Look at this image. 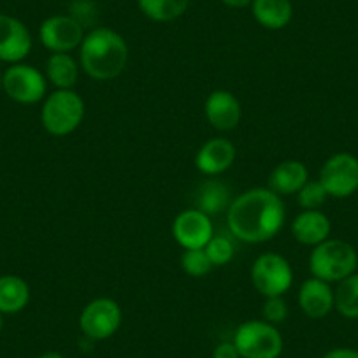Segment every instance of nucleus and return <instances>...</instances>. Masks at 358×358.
I'll list each match as a JSON object with an SVG mask.
<instances>
[{"mask_svg":"<svg viewBox=\"0 0 358 358\" xmlns=\"http://www.w3.org/2000/svg\"><path fill=\"white\" fill-rule=\"evenodd\" d=\"M195 202H197L195 208L201 209L208 216L220 215L222 211H227L230 202H232V199H230V188L223 181H220V179H206L204 183L199 187Z\"/></svg>","mask_w":358,"mask_h":358,"instance_id":"412c9836","label":"nucleus"},{"mask_svg":"<svg viewBox=\"0 0 358 358\" xmlns=\"http://www.w3.org/2000/svg\"><path fill=\"white\" fill-rule=\"evenodd\" d=\"M232 237V234H230V236H225V234H215V236L209 239V243L204 246L213 267H223V265L232 262L234 255H236V244H234Z\"/></svg>","mask_w":358,"mask_h":358,"instance_id":"b1692460","label":"nucleus"},{"mask_svg":"<svg viewBox=\"0 0 358 358\" xmlns=\"http://www.w3.org/2000/svg\"><path fill=\"white\" fill-rule=\"evenodd\" d=\"M327 199H329V194L318 179L308 181L297 194V202L302 209H320L325 204Z\"/></svg>","mask_w":358,"mask_h":358,"instance_id":"a878e982","label":"nucleus"},{"mask_svg":"<svg viewBox=\"0 0 358 358\" xmlns=\"http://www.w3.org/2000/svg\"><path fill=\"white\" fill-rule=\"evenodd\" d=\"M181 268L190 278H202L211 273L215 267H213L204 248H197V250L183 251V255H181Z\"/></svg>","mask_w":358,"mask_h":358,"instance_id":"393cba45","label":"nucleus"},{"mask_svg":"<svg viewBox=\"0 0 358 358\" xmlns=\"http://www.w3.org/2000/svg\"><path fill=\"white\" fill-rule=\"evenodd\" d=\"M309 181V172L304 162L283 160L273 169L268 176V190H273L280 197L297 195L301 188Z\"/></svg>","mask_w":358,"mask_h":358,"instance_id":"f3484780","label":"nucleus"},{"mask_svg":"<svg viewBox=\"0 0 358 358\" xmlns=\"http://www.w3.org/2000/svg\"><path fill=\"white\" fill-rule=\"evenodd\" d=\"M123 323V311L115 299L90 301L79 315V329L88 341H106L115 336Z\"/></svg>","mask_w":358,"mask_h":358,"instance_id":"0eeeda50","label":"nucleus"},{"mask_svg":"<svg viewBox=\"0 0 358 358\" xmlns=\"http://www.w3.org/2000/svg\"><path fill=\"white\" fill-rule=\"evenodd\" d=\"M2 88L11 101L30 106L46 99L48 79L39 69L20 62L2 74Z\"/></svg>","mask_w":358,"mask_h":358,"instance_id":"6e6552de","label":"nucleus"},{"mask_svg":"<svg viewBox=\"0 0 358 358\" xmlns=\"http://www.w3.org/2000/svg\"><path fill=\"white\" fill-rule=\"evenodd\" d=\"M332 232L330 218L320 209H302L292 222V236L299 244L304 246H318L327 241Z\"/></svg>","mask_w":358,"mask_h":358,"instance_id":"dca6fc26","label":"nucleus"},{"mask_svg":"<svg viewBox=\"0 0 358 358\" xmlns=\"http://www.w3.org/2000/svg\"><path fill=\"white\" fill-rule=\"evenodd\" d=\"M0 88H2V72H0Z\"/></svg>","mask_w":358,"mask_h":358,"instance_id":"473e14b6","label":"nucleus"},{"mask_svg":"<svg viewBox=\"0 0 358 358\" xmlns=\"http://www.w3.org/2000/svg\"><path fill=\"white\" fill-rule=\"evenodd\" d=\"M237 157L236 144L227 137H213L199 148L195 155V167L208 178H216L234 165Z\"/></svg>","mask_w":358,"mask_h":358,"instance_id":"ddd939ff","label":"nucleus"},{"mask_svg":"<svg viewBox=\"0 0 358 358\" xmlns=\"http://www.w3.org/2000/svg\"><path fill=\"white\" fill-rule=\"evenodd\" d=\"M320 183L329 197L348 199L358 190V158L341 151L327 158L320 171Z\"/></svg>","mask_w":358,"mask_h":358,"instance_id":"1a4fd4ad","label":"nucleus"},{"mask_svg":"<svg viewBox=\"0 0 358 358\" xmlns=\"http://www.w3.org/2000/svg\"><path fill=\"white\" fill-rule=\"evenodd\" d=\"M2 329H4V315L0 313V332H2Z\"/></svg>","mask_w":358,"mask_h":358,"instance_id":"2f4dec72","label":"nucleus"},{"mask_svg":"<svg viewBox=\"0 0 358 358\" xmlns=\"http://www.w3.org/2000/svg\"><path fill=\"white\" fill-rule=\"evenodd\" d=\"M85 36V27L74 16L67 15L50 16L39 29L41 43L51 53H71L79 50Z\"/></svg>","mask_w":358,"mask_h":358,"instance_id":"9d476101","label":"nucleus"},{"mask_svg":"<svg viewBox=\"0 0 358 358\" xmlns=\"http://www.w3.org/2000/svg\"><path fill=\"white\" fill-rule=\"evenodd\" d=\"M251 283L262 297H283L294 283V268L280 253H262L251 265Z\"/></svg>","mask_w":358,"mask_h":358,"instance_id":"423d86ee","label":"nucleus"},{"mask_svg":"<svg viewBox=\"0 0 358 358\" xmlns=\"http://www.w3.org/2000/svg\"><path fill=\"white\" fill-rule=\"evenodd\" d=\"M211 358H241V355L237 351L234 341H223V343L216 344Z\"/></svg>","mask_w":358,"mask_h":358,"instance_id":"cd10ccee","label":"nucleus"},{"mask_svg":"<svg viewBox=\"0 0 358 358\" xmlns=\"http://www.w3.org/2000/svg\"><path fill=\"white\" fill-rule=\"evenodd\" d=\"M37 358H65V357L62 353H58V351H46V353L39 355Z\"/></svg>","mask_w":358,"mask_h":358,"instance_id":"7c9ffc66","label":"nucleus"},{"mask_svg":"<svg viewBox=\"0 0 358 358\" xmlns=\"http://www.w3.org/2000/svg\"><path fill=\"white\" fill-rule=\"evenodd\" d=\"M285 220L283 199L268 188H250L232 199L227 209L230 234L248 244L274 239L283 229Z\"/></svg>","mask_w":358,"mask_h":358,"instance_id":"f257e3e1","label":"nucleus"},{"mask_svg":"<svg viewBox=\"0 0 358 358\" xmlns=\"http://www.w3.org/2000/svg\"><path fill=\"white\" fill-rule=\"evenodd\" d=\"M32 51V36L25 23L9 15H0V60L20 64Z\"/></svg>","mask_w":358,"mask_h":358,"instance_id":"f8f14e48","label":"nucleus"},{"mask_svg":"<svg viewBox=\"0 0 358 358\" xmlns=\"http://www.w3.org/2000/svg\"><path fill=\"white\" fill-rule=\"evenodd\" d=\"M251 11L258 25L268 30H281L294 18L290 0H253Z\"/></svg>","mask_w":358,"mask_h":358,"instance_id":"a211bd4d","label":"nucleus"},{"mask_svg":"<svg viewBox=\"0 0 358 358\" xmlns=\"http://www.w3.org/2000/svg\"><path fill=\"white\" fill-rule=\"evenodd\" d=\"M334 309L348 320H358V273L344 278L334 290Z\"/></svg>","mask_w":358,"mask_h":358,"instance_id":"5701e85b","label":"nucleus"},{"mask_svg":"<svg viewBox=\"0 0 358 358\" xmlns=\"http://www.w3.org/2000/svg\"><path fill=\"white\" fill-rule=\"evenodd\" d=\"M288 318V304L283 297H267L262 306V320L271 325H281Z\"/></svg>","mask_w":358,"mask_h":358,"instance_id":"bb28decb","label":"nucleus"},{"mask_svg":"<svg viewBox=\"0 0 358 358\" xmlns=\"http://www.w3.org/2000/svg\"><path fill=\"white\" fill-rule=\"evenodd\" d=\"M129 46L123 36L108 27L88 32L79 46V65L95 81L116 79L127 67Z\"/></svg>","mask_w":358,"mask_h":358,"instance_id":"f03ea898","label":"nucleus"},{"mask_svg":"<svg viewBox=\"0 0 358 358\" xmlns=\"http://www.w3.org/2000/svg\"><path fill=\"white\" fill-rule=\"evenodd\" d=\"M146 18L157 23L174 22L187 13L190 0H137Z\"/></svg>","mask_w":358,"mask_h":358,"instance_id":"4be33fe9","label":"nucleus"},{"mask_svg":"<svg viewBox=\"0 0 358 358\" xmlns=\"http://www.w3.org/2000/svg\"><path fill=\"white\" fill-rule=\"evenodd\" d=\"M358 255L350 243L343 239H327L313 248L309 255V271L313 278L339 283L344 278L357 273Z\"/></svg>","mask_w":358,"mask_h":358,"instance_id":"7ed1b4c3","label":"nucleus"},{"mask_svg":"<svg viewBox=\"0 0 358 358\" xmlns=\"http://www.w3.org/2000/svg\"><path fill=\"white\" fill-rule=\"evenodd\" d=\"M204 115L209 125L218 132H230L236 129L243 116L241 102L229 90H215L206 99Z\"/></svg>","mask_w":358,"mask_h":358,"instance_id":"4468645a","label":"nucleus"},{"mask_svg":"<svg viewBox=\"0 0 358 358\" xmlns=\"http://www.w3.org/2000/svg\"><path fill=\"white\" fill-rule=\"evenodd\" d=\"M222 2L225 6H229V8L243 9V8H248V6H251V2H253V0H222Z\"/></svg>","mask_w":358,"mask_h":358,"instance_id":"c756f323","label":"nucleus"},{"mask_svg":"<svg viewBox=\"0 0 358 358\" xmlns=\"http://www.w3.org/2000/svg\"><path fill=\"white\" fill-rule=\"evenodd\" d=\"M30 302V287L23 278L15 274L0 276V313L16 315Z\"/></svg>","mask_w":358,"mask_h":358,"instance_id":"6ab92c4d","label":"nucleus"},{"mask_svg":"<svg viewBox=\"0 0 358 358\" xmlns=\"http://www.w3.org/2000/svg\"><path fill=\"white\" fill-rule=\"evenodd\" d=\"M213 236H215V227L211 216L197 208L185 209L172 222V237L183 250L204 248Z\"/></svg>","mask_w":358,"mask_h":358,"instance_id":"9b49d317","label":"nucleus"},{"mask_svg":"<svg viewBox=\"0 0 358 358\" xmlns=\"http://www.w3.org/2000/svg\"><path fill=\"white\" fill-rule=\"evenodd\" d=\"M297 304L301 311L311 320H322L334 309V290L330 283L309 278L299 288Z\"/></svg>","mask_w":358,"mask_h":358,"instance_id":"2eb2a0df","label":"nucleus"},{"mask_svg":"<svg viewBox=\"0 0 358 358\" xmlns=\"http://www.w3.org/2000/svg\"><path fill=\"white\" fill-rule=\"evenodd\" d=\"M44 76L57 90H74L79 79V64L71 53H51Z\"/></svg>","mask_w":358,"mask_h":358,"instance_id":"aec40b11","label":"nucleus"},{"mask_svg":"<svg viewBox=\"0 0 358 358\" xmlns=\"http://www.w3.org/2000/svg\"><path fill=\"white\" fill-rule=\"evenodd\" d=\"M85 118V101L74 90H55L48 95L41 109L44 130L55 137H65L74 132Z\"/></svg>","mask_w":358,"mask_h":358,"instance_id":"20e7f679","label":"nucleus"},{"mask_svg":"<svg viewBox=\"0 0 358 358\" xmlns=\"http://www.w3.org/2000/svg\"><path fill=\"white\" fill-rule=\"evenodd\" d=\"M322 358H358V350L355 348H334L327 351Z\"/></svg>","mask_w":358,"mask_h":358,"instance_id":"c85d7f7f","label":"nucleus"},{"mask_svg":"<svg viewBox=\"0 0 358 358\" xmlns=\"http://www.w3.org/2000/svg\"><path fill=\"white\" fill-rule=\"evenodd\" d=\"M241 358H280L285 341L280 329L265 320L241 323L232 337Z\"/></svg>","mask_w":358,"mask_h":358,"instance_id":"39448f33","label":"nucleus"}]
</instances>
